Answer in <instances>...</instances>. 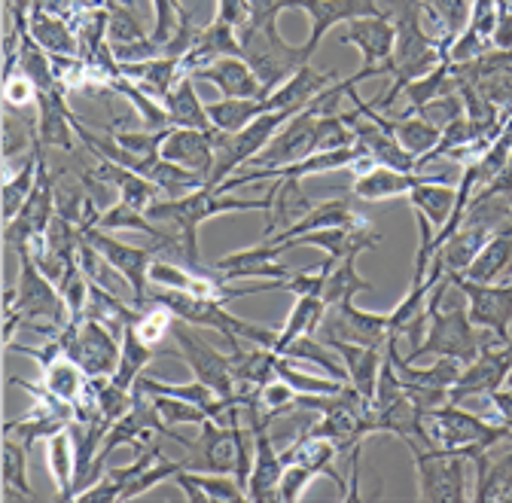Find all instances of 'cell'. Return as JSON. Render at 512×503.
I'll return each mask as SVG.
<instances>
[{
	"mask_svg": "<svg viewBox=\"0 0 512 503\" xmlns=\"http://www.w3.org/2000/svg\"><path fill=\"white\" fill-rule=\"evenodd\" d=\"M464 293H467V314L470 321L482 330H491L500 342L509 336L512 324V281L506 284H479L464 275H458Z\"/></svg>",
	"mask_w": 512,
	"mask_h": 503,
	"instance_id": "obj_14",
	"label": "cell"
},
{
	"mask_svg": "<svg viewBox=\"0 0 512 503\" xmlns=\"http://www.w3.org/2000/svg\"><path fill=\"white\" fill-rule=\"evenodd\" d=\"M71 324V311L58 284L34 263L31 254H19V284L4 296V345H13L22 327L58 336Z\"/></svg>",
	"mask_w": 512,
	"mask_h": 503,
	"instance_id": "obj_1",
	"label": "cell"
},
{
	"mask_svg": "<svg viewBox=\"0 0 512 503\" xmlns=\"http://www.w3.org/2000/svg\"><path fill=\"white\" fill-rule=\"evenodd\" d=\"M168 116H171V125L174 129H199V132H211L214 122L208 116V107L205 101L199 98L196 92V80L192 77H183L171 92L168 98L162 101Z\"/></svg>",
	"mask_w": 512,
	"mask_h": 503,
	"instance_id": "obj_29",
	"label": "cell"
},
{
	"mask_svg": "<svg viewBox=\"0 0 512 503\" xmlns=\"http://www.w3.org/2000/svg\"><path fill=\"white\" fill-rule=\"evenodd\" d=\"M272 208V196L266 193L263 199H235L232 193H220V190H196L183 199H159L156 205H150L147 217L150 220H162V223H174L177 238H180V263L196 272L202 266L199 257V226L217 214H235V211H269Z\"/></svg>",
	"mask_w": 512,
	"mask_h": 503,
	"instance_id": "obj_2",
	"label": "cell"
},
{
	"mask_svg": "<svg viewBox=\"0 0 512 503\" xmlns=\"http://www.w3.org/2000/svg\"><path fill=\"white\" fill-rule=\"evenodd\" d=\"M357 257L360 254H348L342 260H336L327 272V284H324V293H320V299H324L327 305H339V302H348L354 299L357 293H372V281H366L360 272H357Z\"/></svg>",
	"mask_w": 512,
	"mask_h": 503,
	"instance_id": "obj_36",
	"label": "cell"
},
{
	"mask_svg": "<svg viewBox=\"0 0 512 503\" xmlns=\"http://www.w3.org/2000/svg\"><path fill=\"white\" fill-rule=\"evenodd\" d=\"M430 180L445 183V180H452V174H415V171H394L388 165H375L354 177L351 193L363 202H384V199L409 196L415 186L430 183Z\"/></svg>",
	"mask_w": 512,
	"mask_h": 503,
	"instance_id": "obj_18",
	"label": "cell"
},
{
	"mask_svg": "<svg viewBox=\"0 0 512 503\" xmlns=\"http://www.w3.org/2000/svg\"><path fill=\"white\" fill-rule=\"evenodd\" d=\"M281 354H284V357H290V360H308V363H317V366L324 369L327 375H333V379L348 382V369L339 363L336 351H333L327 342H320L317 336H299V339H293Z\"/></svg>",
	"mask_w": 512,
	"mask_h": 503,
	"instance_id": "obj_41",
	"label": "cell"
},
{
	"mask_svg": "<svg viewBox=\"0 0 512 503\" xmlns=\"http://www.w3.org/2000/svg\"><path fill=\"white\" fill-rule=\"evenodd\" d=\"M71 421L61 418V415H52L46 412L43 406H34L25 418H13L4 424V436H16L19 443H25L28 449L37 443V439H52L58 430H64Z\"/></svg>",
	"mask_w": 512,
	"mask_h": 503,
	"instance_id": "obj_40",
	"label": "cell"
},
{
	"mask_svg": "<svg viewBox=\"0 0 512 503\" xmlns=\"http://www.w3.org/2000/svg\"><path fill=\"white\" fill-rule=\"evenodd\" d=\"M342 43L357 46L363 68H372L378 77L391 74V52L397 40V28L391 25V16H366L348 22V28L339 34Z\"/></svg>",
	"mask_w": 512,
	"mask_h": 503,
	"instance_id": "obj_15",
	"label": "cell"
},
{
	"mask_svg": "<svg viewBox=\"0 0 512 503\" xmlns=\"http://www.w3.org/2000/svg\"><path fill=\"white\" fill-rule=\"evenodd\" d=\"M177 488L192 503H241L247 500V491L226 479V473H199V470H180L174 476Z\"/></svg>",
	"mask_w": 512,
	"mask_h": 503,
	"instance_id": "obj_25",
	"label": "cell"
},
{
	"mask_svg": "<svg viewBox=\"0 0 512 503\" xmlns=\"http://www.w3.org/2000/svg\"><path fill=\"white\" fill-rule=\"evenodd\" d=\"M476 464V503H512V452L500 461H488V452L473 458Z\"/></svg>",
	"mask_w": 512,
	"mask_h": 503,
	"instance_id": "obj_31",
	"label": "cell"
},
{
	"mask_svg": "<svg viewBox=\"0 0 512 503\" xmlns=\"http://www.w3.org/2000/svg\"><path fill=\"white\" fill-rule=\"evenodd\" d=\"M509 372H512V345L497 342L482 348L470 363H464L458 382L448 388V403H461L467 397H479L503 388Z\"/></svg>",
	"mask_w": 512,
	"mask_h": 503,
	"instance_id": "obj_12",
	"label": "cell"
},
{
	"mask_svg": "<svg viewBox=\"0 0 512 503\" xmlns=\"http://www.w3.org/2000/svg\"><path fill=\"white\" fill-rule=\"evenodd\" d=\"M153 302L156 305H165L177 321H186V324L199 327V330H214V333H223L226 339L238 336V339H247L253 345H263V348H272L275 351L278 333L235 318V314L226 311V302L202 299V296H192L186 290H171V287L165 293H153Z\"/></svg>",
	"mask_w": 512,
	"mask_h": 503,
	"instance_id": "obj_6",
	"label": "cell"
},
{
	"mask_svg": "<svg viewBox=\"0 0 512 503\" xmlns=\"http://www.w3.org/2000/svg\"><path fill=\"white\" fill-rule=\"evenodd\" d=\"M31 101H37L34 83H31L19 68L10 71V74H7V83H4V104L13 107V110H22V107H28Z\"/></svg>",
	"mask_w": 512,
	"mask_h": 503,
	"instance_id": "obj_51",
	"label": "cell"
},
{
	"mask_svg": "<svg viewBox=\"0 0 512 503\" xmlns=\"http://www.w3.org/2000/svg\"><path fill=\"white\" fill-rule=\"evenodd\" d=\"M327 308L330 305L320 296H296V305L290 311V318H287L284 330L278 333L275 354H281L299 336H317L320 324H324V318H327Z\"/></svg>",
	"mask_w": 512,
	"mask_h": 503,
	"instance_id": "obj_35",
	"label": "cell"
},
{
	"mask_svg": "<svg viewBox=\"0 0 512 503\" xmlns=\"http://www.w3.org/2000/svg\"><path fill=\"white\" fill-rule=\"evenodd\" d=\"M317 107L308 104L305 110H299L284 129L269 141L266 150L256 153L247 165L250 168H281V165H293L305 156L314 153V129H317Z\"/></svg>",
	"mask_w": 512,
	"mask_h": 503,
	"instance_id": "obj_13",
	"label": "cell"
},
{
	"mask_svg": "<svg viewBox=\"0 0 512 503\" xmlns=\"http://www.w3.org/2000/svg\"><path fill=\"white\" fill-rule=\"evenodd\" d=\"M107 13H110V25H107L110 46H128V43H141L150 37L132 7H113Z\"/></svg>",
	"mask_w": 512,
	"mask_h": 503,
	"instance_id": "obj_45",
	"label": "cell"
},
{
	"mask_svg": "<svg viewBox=\"0 0 512 503\" xmlns=\"http://www.w3.org/2000/svg\"><path fill=\"white\" fill-rule=\"evenodd\" d=\"M171 333H174V339L180 345V354H183L186 366L192 369V375H196L199 382H205L220 397H232L238 391L229 354L217 351L199 333H192V324H186V321H174Z\"/></svg>",
	"mask_w": 512,
	"mask_h": 503,
	"instance_id": "obj_10",
	"label": "cell"
},
{
	"mask_svg": "<svg viewBox=\"0 0 512 503\" xmlns=\"http://www.w3.org/2000/svg\"><path fill=\"white\" fill-rule=\"evenodd\" d=\"M28 446L19 443L16 436H4V464H0V476H4V488H7V500L16 494L22 500H34V488L28 482Z\"/></svg>",
	"mask_w": 512,
	"mask_h": 503,
	"instance_id": "obj_38",
	"label": "cell"
},
{
	"mask_svg": "<svg viewBox=\"0 0 512 503\" xmlns=\"http://www.w3.org/2000/svg\"><path fill=\"white\" fill-rule=\"evenodd\" d=\"M488 400H491V406H494V412H497V421L500 424H506L509 430H512V391L506 388H497V391H491L488 394Z\"/></svg>",
	"mask_w": 512,
	"mask_h": 503,
	"instance_id": "obj_54",
	"label": "cell"
},
{
	"mask_svg": "<svg viewBox=\"0 0 512 503\" xmlns=\"http://www.w3.org/2000/svg\"><path fill=\"white\" fill-rule=\"evenodd\" d=\"M192 80H208L220 89L223 98H263V86L256 80L253 68L241 55H223L211 61L208 68L192 74Z\"/></svg>",
	"mask_w": 512,
	"mask_h": 503,
	"instance_id": "obj_21",
	"label": "cell"
},
{
	"mask_svg": "<svg viewBox=\"0 0 512 503\" xmlns=\"http://www.w3.org/2000/svg\"><path fill=\"white\" fill-rule=\"evenodd\" d=\"M31 7H34V0H7V13L13 19L10 31L28 34V13H31Z\"/></svg>",
	"mask_w": 512,
	"mask_h": 503,
	"instance_id": "obj_53",
	"label": "cell"
},
{
	"mask_svg": "<svg viewBox=\"0 0 512 503\" xmlns=\"http://www.w3.org/2000/svg\"><path fill=\"white\" fill-rule=\"evenodd\" d=\"M101 4H104L107 10H113V7H128V0H101Z\"/></svg>",
	"mask_w": 512,
	"mask_h": 503,
	"instance_id": "obj_56",
	"label": "cell"
},
{
	"mask_svg": "<svg viewBox=\"0 0 512 503\" xmlns=\"http://www.w3.org/2000/svg\"><path fill=\"white\" fill-rule=\"evenodd\" d=\"M506 4H509V7H512V0H506Z\"/></svg>",
	"mask_w": 512,
	"mask_h": 503,
	"instance_id": "obj_58",
	"label": "cell"
},
{
	"mask_svg": "<svg viewBox=\"0 0 512 503\" xmlns=\"http://www.w3.org/2000/svg\"><path fill=\"white\" fill-rule=\"evenodd\" d=\"M506 272H512V223H506L488 238V244L461 275L479 284H497Z\"/></svg>",
	"mask_w": 512,
	"mask_h": 503,
	"instance_id": "obj_28",
	"label": "cell"
},
{
	"mask_svg": "<svg viewBox=\"0 0 512 503\" xmlns=\"http://www.w3.org/2000/svg\"><path fill=\"white\" fill-rule=\"evenodd\" d=\"M360 458H363V443L351 449V482H348V491H345V497H342V500H348V503L363 500V494H360Z\"/></svg>",
	"mask_w": 512,
	"mask_h": 503,
	"instance_id": "obj_55",
	"label": "cell"
},
{
	"mask_svg": "<svg viewBox=\"0 0 512 503\" xmlns=\"http://www.w3.org/2000/svg\"><path fill=\"white\" fill-rule=\"evenodd\" d=\"M189 10H183V4L180 0H153V16H156V28H153V40L156 43H168L171 37H174V31L180 28V22H183V16H186Z\"/></svg>",
	"mask_w": 512,
	"mask_h": 503,
	"instance_id": "obj_48",
	"label": "cell"
},
{
	"mask_svg": "<svg viewBox=\"0 0 512 503\" xmlns=\"http://www.w3.org/2000/svg\"><path fill=\"white\" fill-rule=\"evenodd\" d=\"M284 10H293V0H247V19L241 22L238 31L272 25Z\"/></svg>",
	"mask_w": 512,
	"mask_h": 503,
	"instance_id": "obj_50",
	"label": "cell"
},
{
	"mask_svg": "<svg viewBox=\"0 0 512 503\" xmlns=\"http://www.w3.org/2000/svg\"><path fill=\"white\" fill-rule=\"evenodd\" d=\"M357 138L351 132V125L342 119V113H327L317 116V129H314V153L320 150H342V147H354Z\"/></svg>",
	"mask_w": 512,
	"mask_h": 503,
	"instance_id": "obj_43",
	"label": "cell"
},
{
	"mask_svg": "<svg viewBox=\"0 0 512 503\" xmlns=\"http://www.w3.org/2000/svg\"><path fill=\"white\" fill-rule=\"evenodd\" d=\"M388 336H391V314L363 311L354 305V299L330 305L324 324L317 330V339H345L354 345H375V348H384Z\"/></svg>",
	"mask_w": 512,
	"mask_h": 503,
	"instance_id": "obj_11",
	"label": "cell"
},
{
	"mask_svg": "<svg viewBox=\"0 0 512 503\" xmlns=\"http://www.w3.org/2000/svg\"><path fill=\"white\" fill-rule=\"evenodd\" d=\"M293 10H305L311 16V34L305 40V49L314 55L324 34L339 22H354L366 16H388L378 0H293Z\"/></svg>",
	"mask_w": 512,
	"mask_h": 503,
	"instance_id": "obj_17",
	"label": "cell"
},
{
	"mask_svg": "<svg viewBox=\"0 0 512 503\" xmlns=\"http://www.w3.org/2000/svg\"><path fill=\"white\" fill-rule=\"evenodd\" d=\"M314 479H317L314 470H308V467H302V464H287V467H284V476H281V482H278V500H281V503H296V500H302L305 488H308Z\"/></svg>",
	"mask_w": 512,
	"mask_h": 503,
	"instance_id": "obj_49",
	"label": "cell"
},
{
	"mask_svg": "<svg viewBox=\"0 0 512 503\" xmlns=\"http://www.w3.org/2000/svg\"><path fill=\"white\" fill-rule=\"evenodd\" d=\"M272 208L266 211L269 214V223L263 229V238H272L284 229H290L293 223H299L302 217H308L317 205L305 196L302 190V180L296 177H284V180H275L272 183Z\"/></svg>",
	"mask_w": 512,
	"mask_h": 503,
	"instance_id": "obj_22",
	"label": "cell"
},
{
	"mask_svg": "<svg viewBox=\"0 0 512 503\" xmlns=\"http://www.w3.org/2000/svg\"><path fill=\"white\" fill-rule=\"evenodd\" d=\"M159 153L168 162H177V165H183L189 171H199L211 183L214 156H217V129L199 132V129H174V125H171V132H168Z\"/></svg>",
	"mask_w": 512,
	"mask_h": 503,
	"instance_id": "obj_19",
	"label": "cell"
},
{
	"mask_svg": "<svg viewBox=\"0 0 512 503\" xmlns=\"http://www.w3.org/2000/svg\"><path fill=\"white\" fill-rule=\"evenodd\" d=\"M217 22L232 25L235 31L241 28V22L247 19V0H217Z\"/></svg>",
	"mask_w": 512,
	"mask_h": 503,
	"instance_id": "obj_52",
	"label": "cell"
},
{
	"mask_svg": "<svg viewBox=\"0 0 512 503\" xmlns=\"http://www.w3.org/2000/svg\"><path fill=\"white\" fill-rule=\"evenodd\" d=\"M119 71H122V77L138 83L156 101H165L168 92L183 80L180 58H174V55H159V58H150V61H135V65H119Z\"/></svg>",
	"mask_w": 512,
	"mask_h": 503,
	"instance_id": "obj_27",
	"label": "cell"
},
{
	"mask_svg": "<svg viewBox=\"0 0 512 503\" xmlns=\"http://www.w3.org/2000/svg\"><path fill=\"white\" fill-rule=\"evenodd\" d=\"M28 34L49 52V55H77L80 58V40L68 19L52 16L40 7H31L28 13Z\"/></svg>",
	"mask_w": 512,
	"mask_h": 503,
	"instance_id": "obj_30",
	"label": "cell"
},
{
	"mask_svg": "<svg viewBox=\"0 0 512 503\" xmlns=\"http://www.w3.org/2000/svg\"><path fill=\"white\" fill-rule=\"evenodd\" d=\"M156 357V351H153V345L150 342H144L141 336H138V330L128 324L125 330H122V354H119V366H116V372L110 375V379L119 385V388H125V391H132L135 388V382L144 375V369L150 366V360Z\"/></svg>",
	"mask_w": 512,
	"mask_h": 503,
	"instance_id": "obj_34",
	"label": "cell"
},
{
	"mask_svg": "<svg viewBox=\"0 0 512 503\" xmlns=\"http://www.w3.org/2000/svg\"><path fill=\"white\" fill-rule=\"evenodd\" d=\"M424 430L433 449L455 452L473 461L479 452H488L500 439H512V430L500 421L479 418L476 412L461 409V403H442L424 412Z\"/></svg>",
	"mask_w": 512,
	"mask_h": 503,
	"instance_id": "obj_3",
	"label": "cell"
},
{
	"mask_svg": "<svg viewBox=\"0 0 512 503\" xmlns=\"http://www.w3.org/2000/svg\"><path fill=\"white\" fill-rule=\"evenodd\" d=\"M415 461L418 476V500L424 503H461L467 500V476H464V455L442 452V449H421L406 446Z\"/></svg>",
	"mask_w": 512,
	"mask_h": 503,
	"instance_id": "obj_7",
	"label": "cell"
},
{
	"mask_svg": "<svg viewBox=\"0 0 512 503\" xmlns=\"http://www.w3.org/2000/svg\"><path fill=\"white\" fill-rule=\"evenodd\" d=\"M336 455H339V449L330 443V439H320V436H311V433H299L296 443H293L290 449L281 452L284 464H302V467L314 470L317 476H320V473L330 476V479L339 485V500H342L345 491H348V485H345V479L339 476V470L333 467V458H336Z\"/></svg>",
	"mask_w": 512,
	"mask_h": 503,
	"instance_id": "obj_26",
	"label": "cell"
},
{
	"mask_svg": "<svg viewBox=\"0 0 512 503\" xmlns=\"http://www.w3.org/2000/svg\"><path fill=\"white\" fill-rule=\"evenodd\" d=\"M327 342L345 363L348 369V385L372 403L375 397V385H378V369H381V360H384V348H375V345H354V342H345V339H320Z\"/></svg>",
	"mask_w": 512,
	"mask_h": 503,
	"instance_id": "obj_20",
	"label": "cell"
},
{
	"mask_svg": "<svg viewBox=\"0 0 512 503\" xmlns=\"http://www.w3.org/2000/svg\"><path fill=\"white\" fill-rule=\"evenodd\" d=\"M238 40L244 49V61L253 68L256 80L263 86V98L272 95L278 86H284L311 58L305 43L293 46L278 34V22L263 28H244L238 31Z\"/></svg>",
	"mask_w": 512,
	"mask_h": 503,
	"instance_id": "obj_5",
	"label": "cell"
},
{
	"mask_svg": "<svg viewBox=\"0 0 512 503\" xmlns=\"http://www.w3.org/2000/svg\"><path fill=\"white\" fill-rule=\"evenodd\" d=\"M49 452V473L58 485V500H74V479H77V458H74V436L64 427L52 439H46Z\"/></svg>",
	"mask_w": 512,
	"mask_h": 503,
	"instance_id": "obj_37",
	"label": "cell"
},
{
	"mask_svg": "<svg viewBox=\"0 0 512 503\" xmlns=\"http://www.w3.org/2000/svg\"><path fill=\"white\" fill-rule=\"evenodd\" d=\"M37 138L46 147H58L64 153H74L77 141H74V125L80 122V116L68 107V98H64V89H43L37 92Z\"/></svg>",
	"mask_w": 512,
	"mask_h": 503,
	"instance_id": "obj_16",
	"label": "cell"
},
{
	"mask_svg": "<svg viewBox=\"0 0 512 503\" xmlns=\"http://www.w3.org/2000/svg\"><path fill=\"white\" fill-rule=\"evenodd\" d=\"M43 385L64 403H74L86 385V372L71 360V357H61L52 366L43 369Z\"/></svg>",
	"mask_w": 512,
	"mask_h": 503,
	"instance_id": "obj_42",
	"label": "cell"
},
{
	"mask_svg": "<svg viewBox=\"0 0 512 503\" xmlns=\"http://www.w3.org/2000/svg\"><path fill=\"white\" fill-rule=\"evenodd\" d=\"M406 199H409V205H412L415 211H421V214L436 226V235H439V232L448 226V220H452V214H455L458 190H452L448 183L430 180V183L415 186V190H412Z\"/></svg>",
	"mask_w": 512,
	"mask_h": 503,
	"instance_id": "obj_33",
	"label": "cell"
},
{
	"mask_svg": "<svg viewBox=\"0 0 512 503\" xmlns=\"http://www.w3.org/2000/svg\"><path fill=\"white\" fill-rule=\"evenodd\" d=\"M354 223H366L360 214L351 211L348 202L342 199H333V202H324L317 205L308 217H302L299 223H293L290 229L272 235V238H263V241H293V238H302L308 232H317V229H330V226H354Z\"/></svg>",
	"mask_w": 512,
	"mask_h": 503,
	"instance_id": "obj_32",
	"label": "cell"
},
{
	"mask_svg": "<svg viewBox=\"0 0 512 503\" xmlns=\"http://www.w3.org/2000/svg\"><path fill=\"white\" fill-rule=\"evenodd\" d=\"M412 116H421L424 122L436 125V129H445L448 122H455L464 116V98L461 92H448V95H439L433 101H427L424 107H418Z\"/></svg>",
	"mask_w": 512,
	"mask_h": 503,
	"instance_id": "obj_47",
	"label": "cell"
},
{
	"mask_svg": "<svg viewBox=\"0 0 512 503\" xmlns=\"http://www.w3.org/2000/svg\"><path fill=\"white\" fill-rule=\"evenodd\" d=\"M168 132L171 129H159V132H150V129H144V132H122V129H113V125H110V141L116 147H122L125 153H132L138 159H147V156H159Z\"/></svg>",
	"mask_w": 512,
	"mask_h": 503,
	"instance_id": "obj_44",
	"label": "cell"
},
{
	"mask_svg": "<svg viewBox=\"0 0 512 503\" xmlns=\"http://www.w3.org/2000/svg\"><path fill=\"white\" fill-rule=\"evenodd\" d=\"M95 174L113 186V190L119 193V199H122L125 205H132V208H138V211H144V214L150 211V205H156L159 199H165L162 190H159V186H156L153 180H147L144 174H138V171H132V168H125V165H119V162L98 159Z\"/></svg>",
	"mask_w": 512,
	"mask_h": 503,
	"instance_id": "obj_24",
	"label": "cell"
},
{
	"mask_svg": "<svg viewBox=\"0 0 512 503\" xmlns=\"http://www.w3.org/2000/svg\"><path fill=\"white\" fill-rule=\"evenodd\" d=\"M61 336H64V345H68V357L89 375V379H104V375L116 372L122 339L101 321L71 318V324L61 330Z\"/></svg>",
	"mask_w": 512,
	"mask_h": 503,
	"instance_id": "obj_8",
	"label": "cell"
},
{
	"mask_svg": "<svg viewBox=\"0 0 512 503\" xmlns=\"http://www.w3.org/2000/svg\"><path fill=\"white\" fill-rule=\"evenodd\" d=\"M153 403H156L162 421L171 424V427H177V424H199L202 427V421L211 418L202 406L189 403V400H180V397H171V394H153Z\"/></svg>",
	"mask_w": 512,
	"mask_h": 503,
	"instance_id": "obj_46",
	"label": "cell"
},
{
	"mask_svg": "<svg viewBox=\"0 0 512 503\" xmlns=\"http://www.w3.org/2000/svg\"><path fill=\"white\" fill-rule=\"evenodd\" d=\"M506 345H512V324H509V336H506Z\"/></svg>",
	"mask_w": 512,
	"mask_h": 503,
	"instance_id": "obj_57",
	"label": "cell"
},
{
	"mask_svg": "<svg viewBox=\"0 0 512 503\" xmlns=\"http://www.w3.org/2000/svg\"><path fill=\"white\" fill-rule=\"evenodd\" d=\"M497 342L500 339L491 330H482L470 321L467 305L439 308V311H427V333H424L421 345L403 357L409 363H415L424 354H436V357H455L461 363H470L482 348L497 345Z\"/></svg>",
	"mask_w": 512,
	"mask_h": 503,
	"instance_id": "obj_4",
	"label": "cell"
},
{
	"mask_svg": "<svg viewBox=\"0 0 512 503\" xmlns=\"http://www.w3.org/2000/svg\"><path fill=\"white\" fill-rule=\"evenodd\" d=\"M470 13L473 0H421V25L445 49L464 34Z\"/></svg>",
	"mask_w": 512,
	"mask_h": 503,
	"instance_id": "obj_23",
	"label": "cell"
},
{
	"mask_svg": "<svg viewBox=\"0 0 512 503\" xmlns=\"http://www.w3.org/2000/svg\"><path fill=\"white\" fill-rule=\"evenodd\" d=\"M448 92H458V80H455V74H452V61L445 58L442 65H436L430 74L412 80V83L403 89V95L409 98V107H406L403 116H412L418 107H424L427 101H433V98H439V95H448Z\"/></svg>",
	"mask_w": 512,
	"mask_h": 503,
	"instance_id": "obj_39",
	"label": "cell"
},
{
	"mask_svg": "<svg viewBox=\"0 0 512 503\" xmlns=\"http://www.w3.org/2000/svg\"><path fill=\"white\" fill-rule=\"evenodd\" d=\"M86 238L101 250L104 260L119 272V278L128 284L132 290V305L135 308H147V281H150V266L156 260V254L162 247H171V244H159V247H135V244H122L116 238H110L104 229L98 226H86L83 229ZM174 250V247H171ZM177 254V250H174Z\"/></svg>",
	"mask_w": 512,
	"mask_h": 503,
	"instance_id": "obj_9",
	"label": "cell"
}]
</instances>
